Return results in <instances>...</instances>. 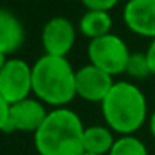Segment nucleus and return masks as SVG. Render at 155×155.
<instances>
[{
    "label": "nucleus",
    "instance_id": "1",
    "mask_svg": "<svg viewBox=\"0 0 155 155\" xmlns=\"http://www.w3.org/2000/svg\"><path fill=\"white\" fill-rule=\"evenodd\" d=\"M100 107L105 125L117 135H134L148 120L147 97L130 80L114 82Z\"/></svg>",
    "mask_w": 155,
    "mask_h": 155
},
{
    "label": "nucleus",
    "instance_id": "2",
    "mask_svg": "<svg viewBox=\"0 0 155 155\" xmlns=\"http://www.w3.org/2000/svg\"><path fill=\"white\" fill-rule=\"evenodd\" d=\"M85 125L80 115L68 107L52 108L34 134L38 155H82Z\"/></svg>",
    "mask_w": 155,
    "mask_h": 155
},
{
    "label": "nucleus",
    "instance_id": "3",
    "mask_svg": "<svg viewBox=\"0 0 155 155\" xmlns=\"http://www.w3.org/2000/svg\"><path fill=\"white\" fill-rule=\"evenodd\" d=\"M32 94L47 107H68L77 97L75 70L68 58L42 55L32 65Z\"/></svg>",
    "mask_w": 155,
    "mask_h": 155
},
{
    "label": "nucleus",
    "instance_id": "4",
    "mask_svg": "<svg viewBox=\"0 0 155 155\" xmlns=\"http://www.w3.org/2000/svg\"><path fill=\"white\" fill-rule=\"evenodd\" d=\"M130 48L127 42L117 34H107L104 37L88 40L87 57L88 64L98 67L100 70L107 72L108 75L125 74L128 57H130Z\"/></svg>",
    "mask_w": 155,
    "mask_h": 155
},
{
    "label": "nucleus",
    "instance_id": "5",
    "mask_svg": "<svg viewBox=\"0 0 155 155\" xmlns=\"http://www.w3.org/2000/svg\"><path fill=\"white\" fill-rule=\"evenodd\" d=\"M32 65L24 58L8 57L0 70V97L8 105L30 97Z\"/></svg>",
    "mask_w": 155,
    "mask_h": 155
},
{
    "label": "nucleus",
    "instance_id": "6",
    "mask_svg": "<svg viewBox=\"0 0 155 155\" xmlns=\"http://www.w3.org/2000/svg\"><path fill=\"white\" fill-rule=\"evenodd\" d=\"M78 30L75 24L67 17H52L42 27L40 42L45 55L67 57L77 42Z\"/></svg>",
    "mask_w": 155,
    "mask_h": 155
},
{
    "label": "nucleus",
    "instance_id": "7",
    "mask_svg": "<svg viewBox=\"0 0 155 155\" xmlns=\"http://www.w3.org/2000/svg\"><path fill=\"white\" fill-rule=\"evenodd\" d=\"M47 105L35 97H27L8 107V120L5 134H35L47 118Z\"/></svg>",
    "mask_w": 155,
    "mask_h": 155
},
{
    "label": "nucleus",
    "instance_id": "8",
    "mask_svg": "<svg viewBox=\"0 0 155 155\" xmlns=\"http://www.w3.org/2000/svg\"><path fill=\"white\" fill-rule=\"evenodd\" d=\"M114 77L92 64L75 70V94L90 104H102L114 85Z\"/></svg>",
    "mask_w": 155,
    "mask_h": 155
},
{
    "label": "nucleus",
    "instance_id": "9",
    "mask_svg": "<svg viewBox=\"0 0 155 155\" xmlns=\"http://www.w3.org/2000/svg\"><path fill=\"white\" fill-rule=\"evenodd\" d=\"M122 20L132 34L155 38V0H127Z\"/></svg>",
    "mask_w": 155,
    "mask_h": 155
},
{
    "label": "nucleus",
    "instance_id": "10",
    "mask_svg": "<svg viewBox=\"0 0 155 155\" xmlns=\"http://www.w3.org/2000/svg\"><path fill=\"white\" fill-rule=\"evenodd\" d=\"M25 42L22 20L8 8L0 7V52L7 57L18 52Z\"/></svg>",
    "mask_w": 155,
    "mask_h": 155
},
{
    "label": "nucleus",
    "instance_id": "11",
    "mask_svg": "<svg viewBox=\"0 0 155 155\" xmlns=\"http://www.w3.org/2000/svg\"><path fill=\"white\" fill-rule=\"evenodd\" d=\"M112 15L110 12L102 10H85V14L80 17L77 24V30L80 35H84L88 40L104 37L112 32Z\"/></svg>",
    "mask_w": 155,
    "mask_h": 155
},
{
    "label": "nucleus",
    "instance_id": "12",
    "mask_svg": "<svg viewBox=\"0 0 155 155\" xmlns=\"http://www.w3.org/2000/svg\"><path fill=\"white\" fill-rule=\"evenodd\" d=\"M115 142V134L107 125H90L84 130V152L107 155Z\"/></svg>",
    "mask_w": 155,
    "mask_h": 155
},
{
    "label": "nucleus",
    "instance_id": "13",
    "mask_svg": "<svg viewBox=\"0 0 155 155\" xmlns=\"http://www.w3.org/2000/svg\"><path fill=\"white\" fill-rule=\"evenodd\" d=\"M107 155H148V150L135 135H118Z\"/></svg>",
    "mask_w": 155,
    "mask_h": 155
},
{
    "label": "nucleus",
    "instance_id": "14",
    "mask_svg": "<svg viewBox=\"0 0 155 155\" xmlns=\"http://www.w3.org/2000/svg\"><path fill=\"white\" fill-rule=\"evenodd\" d=\"M125 74L132 78V80H145L152 75L150 65H148L147 55L140 54V52H132L128 57L127 67H125Z\"/></svg>",
    "mask_w": 155,
    "mask_h": 155
},
{
    "label": "nucleus",
    "instance_id": "15",
    "mask_svg": "<svg viewBox=\"0 0 155 155\" xmlns=\"http://www.w3.org/2000/svg\"><path fill=\"white\" fill-rule=\"evenodd\" d=\"M87 10H102V12H110L118 5L120 0H80Z\"/></svg>",
    "mask_w": 155,
    "mask_h": 155
},
{
    "label": "nucleus",
    "instance_id": "16",
    "mask_svg": "<svg viewBox=\"0 0 155 155\" xmlns=\"http://www.w3.org/2000/svg\"><path fill=\"white\" fill-rule=\"evenodd\" d=\"M8 107L10 105L0 97V132H5L7 127V120H8Z\"/></svg>",
    "mask_w": 155,
    "mask_h": 155
},
{
    "label": "nucleus",
    "instance_id": "17",
    "mask_svg": "<svg viewBox=\"0 0 155 155\" xmlns=\"http://www.w3.org/2000/svg\"><path fill=\"white\" fill-rule=\"evenodd\" d=\"M145 55H147V60H148V65H150L152 75H155V38L150 40V45H148V48L145 50Z\"/></svg>",
    "mask_w": 155,
    "mask_h": 155
},
{
    "label": "nucleus",
    "instance_id": "18",
    "mask_svg": "<svg viewBox=\"0 0 155 155\" xmlns=\"http://www.w3.org/2000/svg\"><path fill=\"white\" fill-rule=\"evenodd\" d=\"M147 124H148V132H150V135L155 138V110L152 112V114H148Z\"/></svg>",
    "mask_w": 155,
    "mask_h": 155
},
{
    "label": "nucleus",
    "instance_id": "19",
    "mask_svg": "<svg viewBox=\"0 0 155 155\" xmlns=\"http://www.w3.org/2000/svg\"><path fill=\"white\" fill-rule=\"evenodd\" d=\"M7 55H4L2 54V52H0V70H2V68H4V65H5V62H7Z\"/></svg>",
    "mask_w": 155,
    "mask_h": 155
},
{
    "label": "nucleus",
    "instance_id": "20",
    "mask_svg": "<svg viewBox=\"0 0 155 155\" xmlns=\"http://www.w3.org/2000/svg\"><path fill=\"white\" fill-rule=\"evenodd\" d=\"M82 155H95V153H88V152H84Z\"/></svg>",
    "mask_w": 155,
    "mask_h": 155
}]
</instances>
